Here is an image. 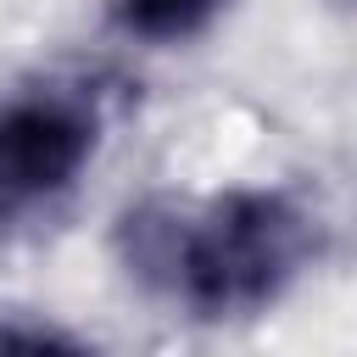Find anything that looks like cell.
Instances as JSON below:
<instances>
[{
	"label": "cell",
	"mask_w": 357,
	"mask_h": 357,
	"mask_svg": "<svg viewBox=\"0 0 357 357\" xmlns=\"http://www.w3.org/2000/svg\"><path fill=\"white\" fill-rule=\"evenodd\" d=\"M218 11H223V0H117V22L128 33H139V39H151V45L190 39Z\"/></svg>",
	"instance_id": "obj_3"
},
{
	"label": "cell",
	"mask_w": 357,
	"mask_h": 357,
	"mask_svg": "<svg viewBox=\"0 0 357 357\" xmlns=\"http://www.w3.org/2000/svg\"><path fill=\"white\" fill-rule=\"evenodd\" d=\"M0 346H73V340L50 329H0Z\"/></svg>",
	"instance_id": "obj_4"
},
{
	"label": "cell",
	"mask_w": 357,
	"mask_h": 357,
	"mask_svg": "<svg viewBox=\"0 0 357 357\" xmlns=\"http://www.w3.org/2000/svg\"><path fill=\"white\" fill-rule=\"evenodd\" d=\"M89 123L67 100H11L0 112V201L28 206L78 178L89 162Z\"/></svg>",
	"instance_id": "obj_2"
},
{
	"label": "cell",
	"mask_w": 357,
	"mask_h": 357,
	"mask_svg": "<svg viewBox=\"0 0 357 357\" xmlns=\"http://www.w3.org/2000/svg\"><path fill=\"white\" fill-rule=\"evenodd\" d=\"M139 234V229H134ZM145 240V234H139ZM307 257V218L268 190H234L206 201L184 223H162L139 245V262H156L201 318H240L268 307Z\"/></svg>",
	"instance_id": "obj_1"
}]
</instances>
